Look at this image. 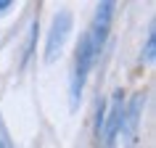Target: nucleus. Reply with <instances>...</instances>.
<instances>
[{"mask_svg": "<svg viewBox=\"0 0 156 148\" xmlns=\"http://www.w3.org/2000/svg\"><path fill=\"white\" fill-rule=\"evenodd\" d=\"M5 8H11V3H0V13H3Z\"/></svg>", "mask_w": 156, "mask_h": 148, "instance_id": "423d86ee", "label": "nucleus"}, {"mask_svg": "<svg viewBox=\"0 0 156 148\" xmlns=\"http://www.w3.org/2000/svg\"><path fill=\"white\" fill-rule=\"evenodd\" d=\"M154 50H156V34L151 29L148 32V40H146V61H154Z\"/></svg>", "mask_w": 156, "mask_h": 148, "instance_id": "20e7f679", "label": "nucleus"}, {"mask_svg": "<svg viewBox=\"0 0 156 148\" xmlns=\"http://www.w3.org/2000/svg\"><path fill=\"white\" fill-rule=\"evenodd\" d=\"M143 103H146V98H143V95H135L132 103L127 106V111H124V116H122V130H124V135H127L130 143L135 140V135H138V119H140Z\"/></svg>", "mask_w": 156, "mask_h": 148, "instance_id": "7ed1b4c3", "label": "nucleus"}, {"mask_svg": "<svg viewBox=\"0 0 156 148\" xmlns=\"http://www.w3.org/2000/svg\"><path fill=\"white\" fill-rule=\"evenodd\" d=\"M0 148H13L11 140H8V135H5V130H3V124H0Z\"/></svg>", "mask_w": 156, "mask_h": 148, "instance_id": "39448f33", "label": "nucleus"}, {"mask_svg": "<svg viewBox=\"0 0 156 148\" xmlns=\"http://www.w3.org/2000/svg\"><path fill=\"white\" fill-rule=\"evenodd\" d=\"M122 116H124L122 93H116L114 98H111V108H108V116H106V119H101V122H103V143H106L108 148L114 146L116 132L122 130Z\"/></svg>", "mask_w": 156, "mask_h": 148, "instance_id": "f03ea898", "label": "nucleus"}, {"mask_svg": "<svg viewBox=\"0 0 156 148\" xmlns=\"http://www.w3.org/2000/svg\"><path fill=\"white\" fill-rule=\"evenodd\" d=\"M69 29H72V16L61 11L56 19H53V26H50V34H48V45H45V61H56L64 50V42L69 37Z\"/></svg>", "mask_w": 156, "mask_h": 148, "instance_id": "f257e3e1", "label": "nucleus"}]
</instances>
